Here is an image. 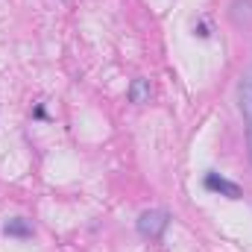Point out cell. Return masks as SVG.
Returning a JSON list of instances; mask_svg holds the SVG:
<instances>
[{"label": "cell", "mask_w": 252, "mask_h": 252, "mask_svg": "<svg viewBox=\"0 0 252 252\" xmlns=\"http://www.w3.org/2000/svg\"><path fill=\"white\" fill-rule=\"evenodd\" d=\"M167 226H170V214L164 208H147L138 217V232L144 238H150V241H158L167 232Z\"/></svg>", "instance_id": "6da1fadb"}, {"label": "cell", "mask_w": 252, "mask_h": 252, "mask_svg": "<svg viewBox=\"0 0 252 252\" xmlns=\"http://www.w3.org/2000/svg\"><path fill=\"white\" fill-rule=\"evenodd\" d=\"M205 188L214 190V193H220V196H229V199H241L244 196V190L238 182H232V179H226V176H220V173H205Z\"/></svg>", "instance_id": "7a4b0ae2"}, {"label": "cell", "mask_w": 252, "mask_h": 252, "mask_svg": "<svg viewBox=\"0 0 252 252\" xmlns=\"http://www.w3.org/2000/svg\"><path fill=\"white\" fill-rule=\"evenodd\" d=\"M241 112L247 121V141H250V158H252V76L244 79L241 85Z\"/></svg>", "instance_id": "3957f363"}, {"label": "cell", "mask_w": 252, "mask_h": 252, "mask_svg": "<svg viewBox=\"0 0 252 252\" xmlns=\"http://www.w3.org/2000/svg\"><path fill=\"white\" fill-rule=\"evenodd\" d=\"M229 15H232V24H235V27L250 30L252 27V0H232Z\"/></svg>", "instance_id": "277c9868"}, {"label": "cell", "mask_w": 252, "mask_h": 252, "mask_svg": "<svg viewBox=\"0 0 252 252\" xmlns=\"http://www.w3.org/2000/svg\"><path fill=\"white\" fill-rule=\"evenodd\" d=\"M3 235H6V238H18V241H27V238L35 235V229L30 226V220H24V217H12V220L3 223Z\"/></svg>", "instance_id": "5b68a950"}, {"label": "cell", "mask_w": 252, "mask_h": 252, "mask_svg": "<svg viewBox=\"0 0 252 252\" xmlns=\"http://www.w3.org/2000/svg\"><path fill=\"white\" fill-rule=\"evenodd\" d=\"M150 94H153V88H150V79H144V76L132 79V85H129V103H135V106H141V103H150Z\"/></svg>", "instance_id": "8992f818"}]
</instances>
